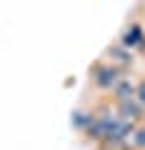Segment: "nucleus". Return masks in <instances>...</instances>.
I'll return each mask as SVG.
<instances>
[{
    "mask_svg": "<svg viewBox=\"0 0 145 150\" xmlns=\"http://www.w3.org/2000/svg\"><path fill=\"white\" fill-rule=\"evenodd\" d=\"M120 78H123V70H118L115 65L108 63V60H98L90 68V83L103 93H113V88L118 85Z\"/></svg>",
    "mask_w": 145,
    "mask_h": 150,
    "instance_id": "nucleus-1",
    "label": "nucleus"
},
{
    "mask_svg": "<svg viewBox=\"0 0 145 150\" xmlns=\"http://www.w3.org/2000/svg\"><path fill=\"white\" fill-rule=\"evenodd\" d=\"M120 45L128 48L130 53H138V50L145 48V28L140 23H128L120 35Z\"/></svg>",
    "mask_w": 145,
    "mask_h": 150,
    "instance_id": "nucleus-2",
    "label": "nucleus"
},
{
    "mask_svg": "<svg viewBox=\"0 0 145 150\" xmlns=\"http://www.w3.org/2000/svg\"><path fill=\"white\" fill-rule=\"evenodd\" d=\"M105 60L110 65H115L118 70H125V68H130V65L135 63V53H130L128 48H123V45H113V48H108V53H105Z\"/></svg>",
    "mask_w": 145,
    "mask_h": 150,
    "instance_id": "nucleus-3",
    "label": "nucleus"
},
{
    "mask_svg": "<svg viewBox=\"0 0 145 150\" xmlns=\"http://www.w3.org/2000/svg\"><path fill=\"white\" fill-rule=\"evenodd\" d=\"M118 115L123 120H128V123H133V125H140V123H145V112H143V108L135 103V98L133 100H125V103H118Z\"/></svg>",
    "mask_w": 145,
    "mask_h": 150,
    "instance_id": "nucleus-4",
    "label": "nucleus"
},
{
    "mask_svg": "<svg viewBox=\"0 0 145 150\" xmlns=\"http://www.w3.org/2000/svg\"><path fill=\"white\" fill-rule=\"evenodd\" d=\"M133 98H135V80L128 78V75H123V78L118 80V85L113 88V103L118 105V103L133 100Z\"/></svg>",
    "mask_w": 145,
    "mask_h": 150,
    "instance_id": "nucleus-5",
    "label": "nucleus"
},
{
    "mask_svg": "<svg viewBox=\"0 0 145 150\" xmlns=\"http://www.w3.org/2000/svg\"><path fill=\"white\" fill-rule=\"evenodd\" d=\"M93 123H95V110H78V112H73V125H75L83 135L88 133V128H90Z\"/></svg>",
    "mask_w": 145,
    "mask_h": 150,
    "instance_id": "nucleus-6",
    "label": "nucleus"
},
{
    "mask_svg": "<svg viewBox=\"0 0 145 150\" xmlns=\"http://www.w3.org/2000/svg\"><path fill=\"white\" fill-rule=\"evenodd\" d=\"M130 150H145V123L135 125L133 133H130Z\"/></svg>",
    "mask_w": 145,
    "mask_h": 150,
    "instance_id": "nucleus-7",
    "label": "nucleus"
}]
</instances>
